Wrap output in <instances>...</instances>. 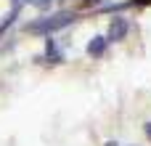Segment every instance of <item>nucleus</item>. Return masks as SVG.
Instances as JSON below:
<instances>
[{"label":"nucleus","mask_w":151,"mask_h":146,"mask_svg":"<svg viewBox=\"0 0 151 146\" xmlns=\"http://www.w3.org/2000/svg\"><path fill=\"white\" fill-rule=\"evenodd\" d=\"M72 19H74L72 11H58V13H53V16H45V19L32 21V24L27 27V32H32V35H48V32H56V29L66 27Z\"/></svg>","instance_id":"f257e3e1"},{"label":"nucleus","mask_w":151,"mask_h":146,"mask_svg":"<svg viewBox=\"0 0 151 146\" xmlns=\"http://www.w3.org/2000/svg\"><path fill=\"white\" fill-rule=\"evenodd\" d=\"M125 35H127V21H125V19H114L111 27H109V37H106V40L117 43V40H122Z\"/></svg>","instance_id":"f03ea898"},{"label":"nucleus","mask_w":151,"mask_h":146,"mask_svg":"<svg viewBox=\"0 0 151 146\" xmlns=\"http://www.w3.org/2000/svg\"><path fill=\"white\" fill-rule=\"evenodd\" d=\"M106 43H109L106 37H98V35H96V37L88 43V53H90V56H101V53L106 51Z\"/></svg>","instance_id":"7ed1b4c3"},{"label":"nucleus","mask_w":151,"mask_h":146,"mask_svg":"<svg viewBox=\"0 0 151 146\" xmlns=\"http://www.w3.org/2000/svg\"><path fill=\"white\" fill-rule=\"evenodd\" d=\"M48 56H50L53 61H58V51H56V43H53V40H48Z\"/></svg>","instance_id":"20e7f679"},{"label":"nucleus","mask_w":151,"mask_h":146,"mask_svg":"<svg viewBox=\"0 0 151 146\" xmlns=\"http://www.w3.org/2000/svg\"><path fill=\"white\" fill-rule=\"evenodd\" d=\"M29 3H32L35 8H48V5H50V0H29Z\"/></svg>","instance_id":"39448f33"},{"label":"nucleus","mask_w":151,"mask_h":146,"mask_svg":"<svg viewBox=\"0 0 151 146\" xmlns=\"http://www.w3.org/2000/svg\"><path fill=\"white\" fill-rule=\"evenodd\" d=\"M21 3H24V0H13V11H19V8H21Z\"/></svg>","instance_id":"423d86ee"},{"label":"nucleus","mask_w":151,"mask_h":146,"mask_svg":"<svg viewBox=\"0 0 151 146\" xmlns=\"http://www.w3.org/2000/svg\"><path fill=\"white\" fill-rule=\"evenodd\" d=\"M146 136H149V141H151V122H146Z\"/></svg>","instance_id":"0eeeda50"},{"label":"nucleus","mask_w":151,"mask_h":146,"mask_svg":"<svg viewBox=\"0 0 151 146\" xmlns=\"http://www.w3.org/2000/svg\"><path fill=\"white\" fill-rule=\"evenodd\" d=\"M141 3H149V0H141Z\"/></svg>","instance_id":"6e6552de"}]
</instances>
